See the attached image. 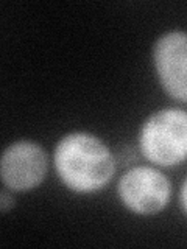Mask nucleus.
Here are the masks:
<instances>
[{
    "label": "nucleus",
    "mask_w": 187,
    "mask_h": 249,
    "mask_svg": "<svg viewBox=\"0 0 187 249\" xmlns=\"http://www.w3.org/2000/svg\"><path fill=\"white\" fill-rule=\"evenodd\" d=\"M56 175L69 190L94 193L111 182L115 160L109 148L89 132H70L62 137L53 153Z\"/></svg>",
    "instance_id": "nucleus-1"
},
{
    "label": "nucleus",
    "mask_w": 187,
    "mask_h": 249,
    "mask_svg": "<svg viewBox=\"0 0 187 249\" xmlns=\"http://www.w3.org/2000/svg\"><path fill=\"white\" fill-rule=\"evenodd\" d=\"M139 150L158 167H175L187 159V112L178 107L156 111L139 132Z\"/></svg>",
    "instance_id": "nucleus-2"
},
{
    "label": "nucleus",
    "mask_w": 187,
    "mask_h": 249,
    "mask_svg": "<svg viewBox=\"0 0 187 249\" xmlns=\"http://www.w3.org/2000/svg\"><path fill=\"white\" fill-rule=\"evenodd\" d=\"M117 195L132 213L150 216L159 213L168 204L171 184L162 171L148 165H137L120 178Z\"/></svg>",
    "instance_id": "nucleus-3"
},
{
    "label": "nucleus",
    "mask_w": 187,
    "mask_h": 249,
    "mask_svg": "<svg viewBox=\"0 0 187 249\" xmlns=\"http://www.w3.org/2000/svg\"><path fill=\"white\" fill-rule=\"evenodd\" d=\"M49 168L47 154L31 140L14 142L3 151L0 175L5 187L14 192L33 190L44 181Z\"/></svg>",
    "instance_id": "nucleus-4"
},
{
    "label": "nucleus",
    "mask_w": 187,
    "mask_h": 249,
    "mask_svg": "<svg viewBox=\"0 0 187 249\" xmlns=\"http://www.w3.org/2000/svg\"><path fill=\"white\" fill-rule=\"evenodd\" d=\"M154 69L159 83L171 98L187 103V33L168 31L153 49Z\"/></svg>",
    "instance_id": "nucleus-5"
},
{
    "label": "nucleus",
    "mask_w": 187,
    "mask_h": 249,
    "mask_svg": "<svg viewBox=\"0 0 187 249\" xmlns=\"http://www.w3.org/2000/svg\"><path fill=\"white\" fill-rule=\"evenodd\" d=\"M13 206H14L13 196L6 190H2V193H0V209H2V212L6 213Z\"/></svg>",
    "instance_id": "nucleus-6"
},
{
    "label": "nucleus",
    "mask_w": 187,
    "mask_h": 249,
    "mask_svg": "<svg viewBox=\"0 0 187 249\" xmlns=\"http://www.w3.org/2000/svg\"><path fill=\"white\" fill-rule=\"evenodd\" d=\"M179 202H181V207L187 215V179L183 182L181 192H179Z\"/></svg>",
    "instance_id": "nucleus-7"
}]
</instances>
